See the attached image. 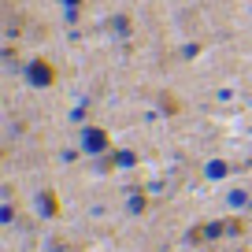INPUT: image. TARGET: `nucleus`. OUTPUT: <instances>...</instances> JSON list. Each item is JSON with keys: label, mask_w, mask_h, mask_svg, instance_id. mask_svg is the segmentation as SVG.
Wrapping results in <instances>:
<instances>
[{"label": "nucleus", "mask_w": 252, "mask_h": 252, "mask_svg": "<svg viewBox=\"0 0 252 252\" xmlns=\"http://www.w3.org/2000/svg\"><path fill=\"white\" fill-rule=\"evenodd\" d=\"M104 149H108V134L96 130V126H86V130H82V152L96 156V152H104Z\"/></svg>", "instance_id": "obj_1"}, {"label": "nucleus", "mask_w": 252, "mask_h": 252, "mask_svg": "<svg viewBox=\"0 0 252 252\" xmlns=\"http://www.w3.org/2000/svg\"><path fill=\"white\" fill-rule=\"evenodd\" d=\"M26 82H30L33 89H45L48 82H52V67H45V63H30V67H26Z\"/></svg>", "instance_id": "obj_2"}, {"label": "nucleus", "mask_w": 252, "mask_h": 252, "mask_svg": "<svg viewBox=\"0 0 252 252\" xmlns=\"http://www.w3.org/2000/svg\"><path fill=\"white\" fill-rule=\"evenodd\" d=\"M249 193H245V189H230L226 193V208H234V212H241V208H249Z\"/></svg>", "instance_id": "obj_3"}, {"label": "nucleus", "mask_w": 252, "mask_h": 252, "mask_svg": "<svg viewBox=\"0 0 252 252\" xmlns=\"http://www.w3.org/2000/svg\"><path fill=\"white\" fill-rule=\"evenodd\" d=\"M226 171H230V167L222 163V159H212V163H204V178H208V182H219V178H226Z\"/></svg>", "instance_id": "obj_4"}, {"label": "nucleus", "mask_w": 252, "mask_h": 252, "mask_svg": "<svg viewBox=\"0 0 252 252\" xmlns=\"http://www.w3.org/2000/svg\"><path fill=\"white\" fill-rule=\"evenodd\" d=\"M0 222H4V226L15 222V208H11V200H4V208H0Z\"/></svg>", "instance_id": "obj_5"}, {"label": "nucleus", "mask_w": 252, "mask_h": 252, "mask_svg": "<svg viewBox=\"0 0 252 252\" xmlns=\"http://www.w3.org/2000/svg\"><path fill=\"white\" fill-rule=\"evenodd\" d=\"M37 212L41 215H52V197H48V193H41V197H37Z\"/></svg>", "instance_id": "obj_6"}, {"label": "nucleus", "mask_w": 252, "mask_h": 252, "mask_svg": "<svg viewBox=\"0 0 252 252\" xmlns=\"http://www.w3.org/2000/svg\"><path fill=\"white\" fill-rule=\"evenodd\" d=\"M222 230H226V226H222V222H208V226H204V237H219Z\"/></svg>", "instance_id": "obj_7"}, {"label": "nucleus", "mask_w": 252, "mask_h": 252, "mask_svg": "<svg viewBox=\"0 0 252 252\" xmlns=\"http://www.w3.org/2000/svg\"><path fill=\"white\" fill-rule=\"evenodd\" d=\"M115 163H119V167H134V156H130V152H119Z\"/></svg>", "instance_id": "obj_8"}, {"label": "nucleus", "mask_w": 252, "mask_h": 252, "mask_svg": "<svg viewBox=\"0 0 252 252\" xmlns=\"http://www.w3.org/2000/svg\"><path fill=\"white\" fill-rule=\"evenodd\" d=\"M71 119H74V123H82V119H86V104H78V108L71 111Z\"/></svg>", "instance_id": "obj_9"}, {"label": "nucleus", "mask_w": 252, "mask_h": 252, "mask_svg": "<svg viewBox=\"0 0 252 252\" xmlns=\"http://www.w3.org/2000/svg\"><path fill=\"white\" fill-rule=\"evenodd\" d=\"M63 4H67V8H74V4H78V0H63Z\"/></svg>", "instance_id": "obj_10"}]
</instances>
